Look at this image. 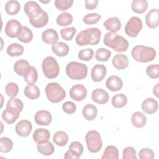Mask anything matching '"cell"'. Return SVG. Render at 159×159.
<instances>
[{"label": "cell", "mask_w": 159, "mask_h": 159, "mask_svg": "<svg viewBox=\"0 0 159 159\" xmlns=\"http://www.w3.org/2000/svg\"><path fill=\"white\" fill-rule=\"evenodd\" d=\"M101 37V32L98 28H88L78 34L75 38V42L79 46L96 45L99 42Z\"/></svg>", "instance_id": "1"}, {"label": "cell", "mask_w": 159, "mask_h": 159, "mask_svg": "<svg viewBox=\"0 0 159 159\" xmlns=\"http://www.w3.org/2000/svg\"><path fill=\"white\" fill-rule=\"evenodd\" d=\"M103 42L106 46L117 52H125L129 47V42L122 36L114 32L106 33L104 35Z\"/></svg>", "instance_id": "2"}, {"label": "cell", "mask_w": 159, "mask_h": 159, "mask_svg": "<svg viewBox=\"0 0 159 159\" xmlns=\"http://www.w3.org/2000/svg\"><path fill=\"white\" fill-rule=\"evenodd\" d=\"M131 55L135 61L140 63H147L155 59L157 53L153 47L139 45L133 47Z\"/></svg>", "instance_id": "3"}, {"label": "cell", "mask_w": 159, "mask_h": 159, "mask_svg": "<svg viewBox=\"0 0 159 159\" xmlns=\"http://www.w3.org/2000/svg\"><path fill=\"white\" fill-rule=\"evenodd\" d=\"M66 75L71 80H81L84 79L88 75V67L82 63L71 61L66 66Z\"/></svg>", "instance_id": "4"}, {"label": "cell", "mask_w": 159, "mask_h": 159, "mask_svg": "<svg viewBox=\"0 0 159 159\" xmlns=\"http://www.w3.org/2000/svg\"><path fill=\"white\" fill-rule=\"evenodd\" d=\"M45 94L49 101L53 103H58L61 101L66 97L65 89L57 83L53 82L47 84Z\"/></svg>", "instance_id": "5"}, {"label": "cell", "mask_w": 159, "mask_h": 159, "mask_svg": "<svg viewBox=\"0 0 159 159\" xmlns=\"http://www.w3.org/2000/svg\"><path fill=\"white\" fill-rule=\"evenodd\" d=\"M42 69L44 75L48 79L57 78L60 72L59 65L57 60L52 56L47 57L43 59Z\"/></svg>", "instance_id": "6"}, {"label": "cell", "mask_w": 159, "mask_h": 159, "mask_svg": "<svg viewBox=\"0 0 159 159\" xmlns=\"http://www.w3.org/2000/svg\"><path fill=\"white\" fill-rule=\"evenodd\" d=\"M85 140L88 150L91 153L99 152L102 146V142L100 134L97 130H89L85 136Z\"/></svg>", "instance_id": "7"}, {"label": "cell", "mask_w": 159, "mask_h": 159, "mask_svg": "<svg viewBox=\"0 0 159 159\" xmlns=\"http://www.w3.org/2000/svg\"><path fill=\"white\" fill-rule=\"evenodd\" d=\"M142 29V22L140 18L133 16L125 25V34L130 37H136Z\"/></svg>", "instance_id": "8"}, {"label": "cell", "mask_w": 159, "mask_h": 159, "mask_svg": "<svg viewBox=\"0 0 159 159\" xmlns=\"http://www.w3.org/2000/svg\"><path fill=\"white\" fill-rule=\"evenodd\" d=\"M24 12L29 19H33L37 17L43 11L40 5L33 1H27L24 7Z\"/></svg>", "instance_id": "9"}, {"label": "cell", "mask_w": 159, "mask_h": 159, "mask_svg": "<svg viewBox=\"0 0 159 159\" xmlns=\"http://www.w3.org/2000/svg\"><path fill=\"white\" fill-rule=\"evenodd\" d=\"M22 27V26L19 21L16 19H11L6 24L5 34L7 37L11 38L17 37Z\"/></svg>", "instance_id": "10"}, {"label": "cell", "mask_w": 159, "mask_h": 159, "mask_svg": "<svg viewBox=\"0 0 159 159\" xmlns=\"http://www.w3.org/2000/svg\"><path fill=\"white\" fill-rule=\"evenodd\" d=\"M86 96L87 89L83 84H75L70 89V98L76 101H83L86 98Z\"/></svg>", "instance_id": "11"}, {"label": "cell", "mask_w": 159, "mask_h": 159, "mask_svg": "<svg viewBox=\"0 0 159 159\" xmlns=\"http://www.w3.org/2000/svg\"><path fill=\"white\" fill-rule=\"evenodd\" d=\"M20 111L14 107H6L1 114L3 121L8 124H13L19 117Z\"/></svg>", "instance_id": "12"}, {"label": "cell", "mask_w": 159, "mask_h": 159, "mask_svg": "<svg viewBox=\"0 0 159 159\" xmlns=\"http://www.w3.org/2000/svg\"><path fill=\"white\" fill-rule=\"evenodd\" d=\"M32 125L30 121L28 120H20L16 126L15 130L17 134L22 137H28L31 133Z\"/></svg>", "instance_id": "13"}, {"label": "cell", "mask_w": 159, "mask_h": 159, "mask_svg": "<svg viewBox=\"0 0 159 159\" xmlns=\"http://www.w3.org/2000/svg\"><path fill=\"white\" fill-rule=\"evenodd\" d=\"M34 120L39 125H48L52 120V114L47 110L38 111L34 116Z\"/></svg>", "instance_id": "14"}, {"label": "cell", "mask_w": 159, "mask_h": 159, "mask_svg": "<svg viewBox=\"0 0 159 159\" xmlns=\"http://www.w3.org/2000/svg\"><path fill=\"white\" fill-rule=\"evenodd\" d=\"M145 22L148 27L155 29L159 25V10L152 9L149 11L145 16Z\"/></svg>", "instance_id": "15"}, {"label": "cell", "mask_w": 159, "mask_h": 159, "mask_svg": "<svg viewBox=\"0 0 159 159\" xmlns=\"http://www.w3.org/2000/svg\"><path fill=\"white\" fill-rule=\"evenodd\" d=\"M107 69L106 67L102 64H96L95 65L91 72V76L92 80L94 82H100L101 81L106 75Z\"/></svg>", "instance_id": "16"}, {"label": "cell", "mask_w": 159, "mask_h": 159, "mask_svg": "<svg viewBox=\"0 0 159 159\" xmlns=\"http://www.w3.org/2000/svg\"><path fill=\"white\" fill-rule=\"evenodd\" d=\"M92 100L98 104H104L108 102L109 99V94L102 88H96L91 93Z\"/></svg>", "instance_id": "17"}, {"label": "cell", "mask_w": 159, "mask_h": 159, "mask_svg": "<svg viewBox=\"0 0 159 159\" xmlns=\"http://www.w3.org/2000/svg\"><path fill=\"white\" fill-rule=\"evenodd\" d=\"M106 86L111 91H118L122 88L123 82L122 79L118 76L112 75L107 79L106 81Z\"/></svg>", "instance_id": "18"}, {"label": "cell", "mask_w": 159, "mask_h": 159, "mask_svg": "<svg viewBox=\"0 0 159 159\" xmlns=\"http://www.w3.org/2000/svg\"><path fill=\"white\" fill-rule=\"evenodd\" d=\"M158 108L157 101L152 98H148L144 99L142 103V111L148 114L155 113Z\"/></svg>", "instance_id": "19"}, {"label": "cell", "mask_w": 159, "mask_h": 159, "mask_svg": "<svg viewBox=\"0 0 159 159\" xmlns=\"http://www.w3.org/2000/svg\"><path fill=\"white\" fill-rule=\"evenodd\" d=\"M22 76L28 84H35L38 78L37 71L35 67L29 65L24 71Z\"/></svg>", "instance_id": "20"}, {"label": "cell", "mask_w": 159, "mask_h": 159, "mask_svg": "<svg viewBox=\"0 0 159 159\" xmlns=\"http://www.w3.org/2000/svg\"><path fill=\"white\" fill-rule=\"evenodd\" d=\"M104 26L110 32L116 33L121 28V22L117 17L108 18L103 24Z\"/></svg>", "instance_id": "21"}, {"label": "cell", "mask_w": 159, "mask_h": 159, "mask_svg": "<svg viewBox=\"0 0 159 159\" xmlns=\"http://www.w3.org/2000/svg\"><path fill=\"white\" fill-rule=\"evenodd\" d=\"M58 38L57 32L53 29H47L42 34V41L47 44H53L57 42Z\"/></svg>", "instance_id": "22"}, {"label": "cell", "mask_w": 159, "mask_h": 159, "mask_svg": "<svg viewBox=\"0 0 159 159\" xmlns=\"http://www.w3.org/2000/svg\"><path fill=\"white\" fill-rule=\"evenodd\" d=\"M112 63L113 66L116 69L124 70L129 65V59L126 55L118 53L113 57Z\"/></svg>", "instance_id": "23"}, {"label": "cell", "mask_w": 159, "mask_h": 159, "mask_svg": "<svg viewBox=\"0 0 159 159\" xmlns=\"http://www.w3.org/2000/svg\"><path fill=\"white\" fill-rule=\"evenodd\" d=\"M34 141L37 143L48 141L50 137V133L48 130L43 128L37 129L33 134Z\"/></svg>", "instance_id": "24"}, {"label": "cell", "mask_w": 159, "mask_h": 159, "mask_svg": "<svg viewBox=\"0 0 159 159\" xmlns=\"http://www.w3.org/2000/svg\"><path fill=\"white\" fill-rule=\"evenodd\" d=\"M52 50L57 56L63 57L66 56L69 53V47L63 42H57L52 44Z\"/></svg>", "instance_id": "25"}, {"label": "cell", "mask_w": 159, "mask_h": 159, "mask_svg": "<svg viewBox=\"0 0 159 159\" xmlns=\"http://www.w3.org/2000/svg\"><path fill=\"white\" fill-rule=\"evenodd\" d=\"M48 22V15L47 12L43 11L36 18L29 19L30 24L35 28H42L45 26Z\"/></svg>", "instance_id": "26"}, {"label": "cell", "mask_w": 159, "mask_h": 159, "mask_svg": "<svg viewBox=\"0 0 159 159\" xmlns=\"http://www.w3.org/2000/svg\"><path fill=\"white\" fill-rule=\"evenodd\" d=\"M131 122L133 126L137 128H142L147 122L145 115L140 111L135 112L131 117Z\"/></svg>", "instance_id": "27"}, {"label": "cell", "mask_w": 159, "mask_h": 159, "mask_svg": "<svg viewBox=\"0 0 159 159\" xmlns=\"http://www.w3.org/2000/svg\"><path fill=\"white\" fill-rule=\"evenodd\" d=\"M82 114L83 117L87 120H94L98 114L97 107L91 104H88L84 106Z\"/></svg>", "instance_id": "28"}, {"label": "cell", "mask_w": 159, "mask_h": 159, "mask_svg": "<svg viewBox=\"0 0 159 159\" xmlns=\"http://www.w3.org/2000/svg\"><path fill=\"white\" fill-rule=\"evenodd\" d=\"M37 151L42 155L45 156H49L53 153L55 148L52 142L46 141L41 143H39L37 146Z\"/></svg>", "instance_id": "29"}, {"label": "cell", "mask_w": 159, "mask_h": 159, "mask_svg": "<svg viewBox=\"0 0 159 159\" xmlns=\"http://www.w3.org/2000/svg\"><path fill=\"white\" fill-rule=\"evenodd\" d=\"M24 93L27 98L32 100L39 98L40 94L39 87L35 84H28L24 88Z\"/></svg>", "instance_id": "30"}, {"label": "cell", "mask_w": 159, "mask_h": 159, "mask_svg": "<svg viewBox=\"0 0 159 159\" xmlns=\"http://www.w3.org/2000/svg\"><path fill=\"white\" fill-rule=\"evenodd\" d=\"M131 8L135 13L143 14L148 8V2L146 0H134L131 4Z\"/></svg>", "instance_id": "31"}, {"label": "cell", "mask_w": 159, "mask_h": 159, "mask_svg": "<svg viewBox=\"0 0 159 159\" xmlns=\"http://www.w3.org/2000/svg\"><path fill=\"white\" fill-rule=\"evenodd\" d=\"M68 135L64 131H57L53 136V141L58 146L64 147L68 141Z\"/></svg>", "instance_id": "32"}, {"label": "cell", "mask_w": 159, "mask_h": 159, "mask_svg": "<svg viewBox=\"0 0 159 159\" xmlns=\"http://www.w3.org/2000/svg\"><path fill=\"white\" fill-rule=\"evenodd\" d=\"M69 152L75 157V159H78L83 153V146L78 141H74L71 143L69 146Z\"/></svg>", "instance_id": "33"}, {"label": "cell", "mask_w": 159, "mask_h": 159, "mask_svg": "<svg viewBox=\"0 0 159 159\" xmlns=\"http://www.w3.org/2000/svg\"><path fill=\"white\" fill-rule=\"evenodd\" d=\"M5 11L11 16L17 14L20 9V4L17 1L11 0L6 2L5 4Z\"/></svg>", "instance_id": "34"}, {"label": "cell", "mask_w": 159, "mask_h": 159, "mask_svg": "<svg viewBox=\"0 0 159 159\" xmlns=\"http://www.w3.org/2000/svg\"><path fill=\"white\" fill-rule=\"evenodd\" d=\"M17 39L19 41L28 43L30 42L33 39V33L32 30L26 26H22V29L17 36Z\"/></svg>", "instance_id": "35"}, {"label": "cell", "mask_w": 159, "mask_h": 159, "mask_svg": "<svg viewBox=\"0 0 159 159\" xmlns=\"http://www.w3.org/2000/svg\"><path fill=\"white\" fill-rule=\"evenodd\" d=\"M24 47L17 43H13L10 44L6 50L8 55L11 57H19L24 53Z\"/></svg>", "instance_id": "36"}, {"label": "cell", "mask_w": 159, "mask_h": 159, "mask_svg": "<svg viewBox=\"0 0 159 159\" xmlns=\"http://www.w3.org/2000/svg\"><path fill=\"white\" fill-rule=\"evenodd\" d=\"M112 105L116 108H122L127 103V98L126 96L122 93L115 94L111 100Z\"/></svg>", "instance_id": "37"}, {"label": "cell", "mask_w": 159, "mask_h": 159, "mask_svg": "<svg viewBox=\"0 0 159 159\" xmlns=\"http://www.w3.org/2000/svg\"><path fill=\"white\" fill-rule=\"evenodd\" d=\"M102 159H118L119 150L114 145L107 146L101 157Z\"/></svg>", "instance_id": "38"}, {"label": "cell", "mask_w": 159, "mask_h": 159, "mask_svg": "<svg viewBox=\"0 0 159 159\" xmlns=\"http://www.w3.org/2000/svg\"><path fill=\"white\" fill-rule=\"evenodd\" d=\"M56 21L58 25L67 26L72 23L73 16L70 13L64 12L58 16Z\"/></svg>", "instance_id": "39"}, {"label": "cell", "mask_w": 159, "mask_h": 159, "mask_svg": "<svg viewBox=\"0 0 159 159\" xmlns=\"http://www.w3.org/2000/svg\"><path fill=\"white\" fill-rule=\"evenodd\" d=\"M111 56V52L104 48H98L95 53V58L99 61H107Z\"/></svg>", "instance_id": "40"}, {"label": "cell", "mask_w": 159, "mask_h": 159, "mask_svg": "<svg viewBox=\"0 0 159 159\" xmlns=\"http://www.w3.org/2000/svg\"><path fill=\"white\" fill-rule=\"evenodd\" d=\"M29 62L24 59L17 60L14 65V70L19 76H22L25 70L29 66Z\"/></svg>", "instance_id": "41"}, {"label": "cell", "mask_w": 159, "mask_h": 159, "mask_svg": "<svg viewBox=\"0 0 159 159\" xmlns=\"http://www.w3.org/2000/svg\"><path fill=\"white\" fill-rule=\"evenodd\" d=\"M13 142L8 137H1L0 139V152L8 153L12 149Z\"/></svg>", "instance_id": "42"}, {"label": "cell", "mask_w": 159, "mask_h": 159, "mask_svg": "<svg viewBox=\"0 0 159 159\" xmlns=\"http://www.w3.org/2000/svg\"><path fill=\"white\" fill-rule=\"evenodd\" d=\"M76 33V29L74 27L62 28L60 30V34L63 39L66 41H70Z\"/></svg>", "instance_id": "43"}, {"label": "cell", "mask_w": 159, "mask_h": 159, "mask_svg": "<svg viewBox=\"0 0 159 159\" xmlns=\"http://www.w3.org/2000/svg\"><path fill=\"white\" fill-rule=\"evenodd\" d=\"M5 91L10 98H14L18 94L19 86L16 83H8L5 87Z\"/></svg>", "instance_id": "44"}, {"label": "cell", "mask_w": 159, "mask_h": 159, "mask_svg": "<svg viewBox=\"0 0 159 159\" xmlns=\"http://www.w3.org/2000/svg\"><path fill=\"white\" fill-rule=\"evenodd\" d=\"M101 17V15L98 13L87 14L83 18V21L87 25H93L98 23Z\"/></svg>", "instance_id": "45"}, {"label": "cell", "mask_w": 159, "mask_h": 159, "mask_svg": "<svg viewBox=\"0 0 159 159\" xmlns=\"http://www.w3.org/2000/svg\"><path fill=\"white\" fill-rule=\"evenodd\" d=\"M73 0H56L55 6L59 11H65L73 6Z\"/></svg>", "instance_id": "46"}, {"label": "cell", "mask_w": 159, "mask_h": 159, "mask_svg": "<svg viewBox=\"0 0 159 159\" xmlns=\"http://www.w3.org/2000/svg\"><path fill=\"white\" fill-rule=\"evenodd\" d=\"M94 55V51L92 48H85L78 52V58L82 61H90Z\"/></svg>", "instance_id": "47"}, {"label": "cell", "mask_w": 159, "mask_h": 159, "mask_svg": "<svg viewBox=\"0 0 159 159\" xmlns=\"http://www.w3.org/2000/svg\"><path fill=\"white\" fill-rule=\"evenodd\" d=\"M146 73L148 77L152 79H157L159 77V65L158 64H152L147 66Z\"/></svg>", "instance_id": "48"}, {"label": "cell", "mask_w": 159, "mask_h": 159, "mask_svg": "<svg viewBox=\"0 0 159 159\" xmlns=\"http://www.w3.org/2000/svg\"><path fill=\"white\" fill-rule=\"evenodd\" d=\"M123 159H137L136 151L135 148L131 146L126 147L122 152Z\"/></svg>", "instance_id": "49"}, {"label": "cell", "mask_w": 159, "mask_h": 159, "mask_svg": "<svg viewBox=\"0 0 159 159\" xmlns=\"http://www.w3.org/2000/svg\"><path fill=\"white\" fill-rule=\"evenodd\" d=\"M138 155L140 159H153L155 157L153 151L148 148H143L140 149Z\"/></svg>", "instance_id": "50"}, {"label": "cell", "mask_w": 159, "mask_h": 159, "mask_svg": "<svg viewBox=\"0 0 159 159\" xmlns=\"http://www.w3.org/2000/svg\"><path fill=\"white\" fill-rule=\"evenodd\" d=\"M6 107H14L21 112L24 108L22 101L18 98H11L7 102Z\"/></svg>", "instance_id": "51"}, {"label": "cell", "mask_w": 159, "mask_h": 159, "mask_svg": "<svg viewBox=\"0 0 159 159\" xmlns=\"http://www.w3.org/2000/svg\"><path fill=\"white\" fill-rule=\"evenodd\" d=\"M62 109L65 113L68 114H71L75 112L76 110V106L74 102L71 101H66L63 104Z\"/></svg>", "instance_id": "52"}, {"label": "cell", "mask_w": 159, "mask_h": 159, "mask_svg": "<svg viewBox=\"0 0 159 159\" xmlns=\"http://www.w3.org/2000/svg\"><path fill=\"white\" fill-rule=\"evenodd\" d=\"M98 4V0H86L85 7L88 10H93L96 8Z\"/></svg>", "instance_id": "53"}, {"label": "cell", "mask_w": 159, "mask_h": 159, "mask_svg": "<svg viewBox=\"0 0 159 159\" xmlns=\"http://www.w3.org/2000/svg\"><path fill=\"white\" fill-rule=\"evenodd\" d=\"M159 83H157L156 85L153 87V93L158 98V89H159Z\"/></svg>", "instance_id": "54"}, {"label": "cell", "mask_w": 159, "mask_h": 159, "mask_svg": "<svg viewBox=\"0 0 159 159\" xmlns=\"http://www.w3.org/2000/svg\"><path fill=\"white\" fill-rule=\"evenodd\" d=\"M40 2H42V3H45V4H47V3L49 2H50V0H48V1H40Z\"/></svg>", "instance_id": "55"}]
</instances>
